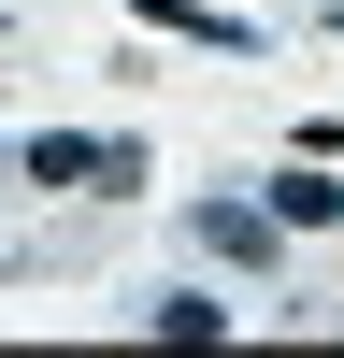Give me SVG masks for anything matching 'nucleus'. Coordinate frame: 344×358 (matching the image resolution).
<instances>
[{
  "label": "nucleus",
  "instance_id": "nucleus-3",
  "mask_svg": "<svg viewBox=\"0 0 344 358\" xmlns=\"http://www.w3.org/2000/svg\"><path fill=\"white\" fill-rule=\"evenodd\" d=\"M101 158H115V143H86V129H43V143H29V187H101Z\"/></svg>",
  "mask_w": 344,
  "mask_h": 358
},
{
  "label": "nucleus",
  "instance_id": "nucleus-2",
  "mask_svg": "<svg viewBox=\"0 0 344 358\" xmlns=\"http://www.w3.org/2000/svg\"><path fill=\"white\" fill-rule=\"evenodd\" d=\"M201 244L258 273V258H273V201H201Z\"/></svg>",
  "mask_w": 344,
  "mask_h": 358
},
{
  "label": "nucleus",
  "instance_id": "nucleus-4",
  "mask_svg": "<svg viewBox=\"0 0 344 358\" xmlns=\"http://www.w3.org/2000/svg\"><path fill=\"white\" fill-rule=\"evenodd\" d=\"M129 15H143V29H172V43H229V57H244V43H258V29H244V15H201V0H129Z\"/></svg>",
  "mask_w": 344,
  "mask_h": 358
},
{
  "label": "nucleus",
  "instance_id": "nucleus-1",
  "mask_svg": "<svg viewBox=\"0 0 344 358\" xmlns=\"http://www.w3.org/2000/svg\"><path fill=\"white\" fill-rule=\"evenodd\" d=\"M273 229H344V187H330V158L273 172Z\"/></svg>",
  "mask_w": 344,
  "mask_h": 358
}]
</instances>
